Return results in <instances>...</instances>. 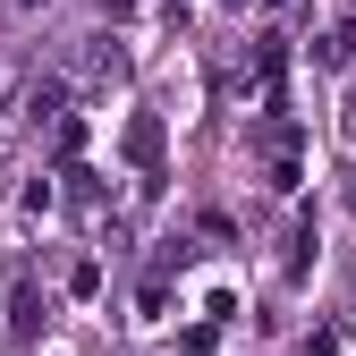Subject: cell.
Returning a JSON list of instances; mask_svg holds the SVG:
<instances>
[{
    "label": "cell",
    "instance_id": "obj_1",
    "mask_svg": "<svg viewBox=\"0 0 356 356\" xmlns=\"http://www.w3.org/2000/svg\"><path fill=\"white\" fill-rule=\"evenodd\" d=\"M127 161H136V170H161V119H153V111L127 119Z\"/></svg>",
    "mask_w": 356,
    "mask_h": 356
},
{
    "label": "cell",
    "instance_id": "obj_2",
    "mask_svg": "<svg viewBox=\"0 0 356 356\" xmlns=\"http://www.w3.org/2000/svg\"><path fill=\"white\" fill-rule=\"evenodd\" d=\"M323 60H331V68H348V60H356V26H339V34L323 42Z\"/></svg>",
    "mask_w": 356,
    "mask_h": 356
}]
</instances>
